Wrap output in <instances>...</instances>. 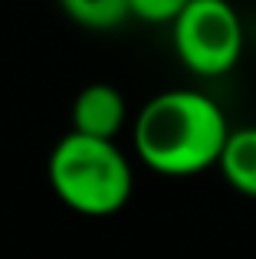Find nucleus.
Masks as SVG:
<instances>
[{"instance_id":"nucleus-6","label":"nucleus","mask_w":256,"mask_h":259,"mask_svg":"<svg viewBox=\"0 0 256 259\" xmlns=\"http://www.w3.org/2000/svg\"><path fill=\"white\" fill-rule=\"evenodd\" d=\"M59 7L72 23L86 30H112L132 17L128 0H59Z\"/></svg>"},{"instance_id":"nucleus-3","label":"nucleus","mask_w":256,"mask_h":259,"mask_svg":"<svg viewBox=\"0 0 256 259\" xmlns=\"http://www.w3.org/2000/svg\"><path fill=\"white\" fill-rule=\"evenodd\" d=\"M178 59L204 79L224 76L243 56V23L230 0H191L171 23Z\"/></svg>"},{"instance_id":"nucleus-2","label":"nucleus","mask_w":256,"mask_h":259,"mask_svg":"<svg viewBox=\"0 0 256 259\" xmlns=\"http://www.w3.org/2000/svg\"><path fill=\"white\" fill-rule=\"evenodd\" d=\"M50 187L82 217H112L132 200L135 174L115 138L69 132L56 141L46 164Z\"/></svg>"},{"instance_id":"nucleus-5","label":"nucleus","mask_w":256,"mask_h":259,"mask_svg":"<svg viewBox=\"0 0 256 259\" xmlns=\"http://www.w3.org/2000/svg\"><path fill=\"white\" fill-rule=\"evenodd\" d=\"M224 181L246 197H256V125L233 128L217 161Z\"/></svg>"},{"instance_id":"nucleus-7","label":"nucleus","mask_w":256,"mask_h":259,"mask_svg":"<svg viewBox=\"0 0 256 259\" xmlns=\"http://www.w3.org/2000/svg\"><path fill=\"white\" fill-rule=\"evenodd\" d=\"M191 4V0H128V10H132L135 20L141 23H174L181 17V10Z\"/></svg>"},{"instance_id":"nucleus-4","label":"nucleus","mask_w":256,"mask_h":259,"mask_svg":"<svg viewBox=\"0 0 256 259\" xmlns=\"http://www.w3.org/2000/svg\"><path fill=\"white\" fill-rule=\"evenodd\" d=\"M128 118L125 99L115 85L92 82L72 102V132L96 135V138H115Z\"/></svg>"},{"instance_id":"nucleus-1","label":"nucleus","mask_w":256,"mask_h":259,"mask_svg":"<svg viewBox=\"0 0 256 259\" xmlns=\"http://www.w3.org/2000/svg\"><path fill=\"white\" fill-rule=\"evenodd\" d=\"M233 128L210 95L194 89H167L145 102L135 121V151L151 171L191 177L214 167Z\"/></svg>"}]
</instances>
